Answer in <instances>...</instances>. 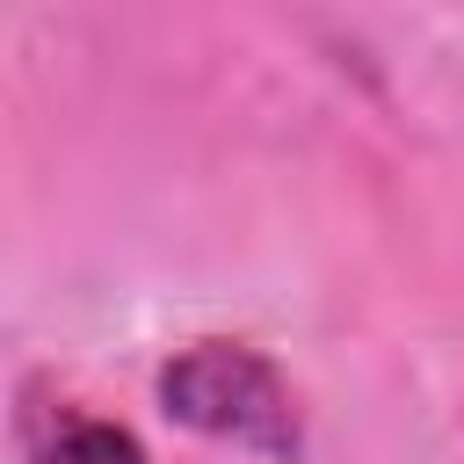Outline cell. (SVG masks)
<instances>
[{
  "label": "cell",
  "mask_w": 464,
  "mask_h": 464,
  "mask_svg": "<svg viewBox=\"0 0 464 464\" xmlns=\"http://www.w3.org/2000/svg\"><path fill=\"white\" fill-rule=\"evenodd\" d=\"M29 464H152V457H145V442H138L123 420L65 413V420H51V428L29 442Z\"/></svg>",
  "instance_id": "7a4b0ae2"
},
{
  "label": "cell",
  "mask_w": 464,
  "mask_h": 464,
  "mask_svg": "<svg viewBox=\"0 0 464 464\" xmlns=\"http://www.w3.org/2000/svg\"><path fill=\"white\" fill-rule=\"evenodd\" d=\"M160 406H167V420H181L210 442H232L261 464H297L304 457L297 392L246 341H188L160 370Z\"/></svg>",
  "instance_id": "6da1fadb"
}]
</instances>
